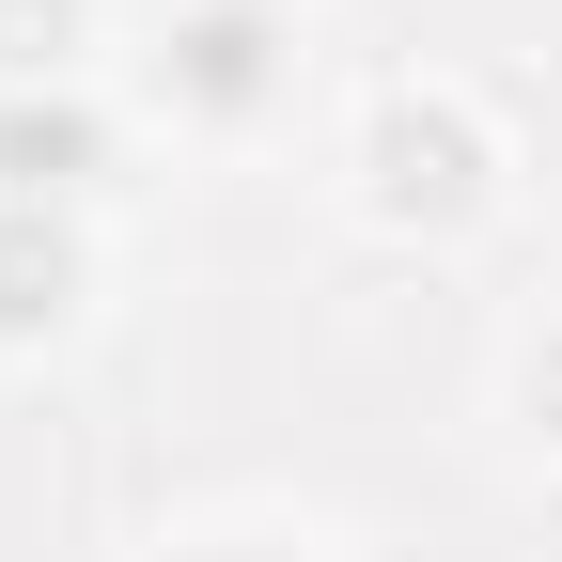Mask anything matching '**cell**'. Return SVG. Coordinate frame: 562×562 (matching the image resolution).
I'll list each match as a JSON object with an SVG mask.
<instances>
[{
  "label": "cell",
  "instance_id": "obj_1",
  "mask_svg": "<svg viewBox=\"0 0 562 562\" xmlns=\"http://www.w3.org/2000/svg\"><path fill=\"white\" fill-rule=\"evenodd\" d=\"M344 203H360L375 235L406 250H453L516 203V125L484 110V79H375L360 110H344Z\"/></svg>",
  "mask_w": 562,
  "mask_h": 562
},
{
  "label": "cell",
  "instance_id": "obj_7",
  "mask_svg": "<svg viewBox=\"0 0 562 562\" xmlns=\"http://www.w3.org/2000/svg\"><path fill=\"white\" fill-rule=\"evenodd\" d=\"M172 562H344L328 531H188Z\"/></svg>",
  "mask_w": 562,
  "mask_h": 562
},
{
  "label": "cell",
  "instance_id": "obj_4",
  "mask_svg": "<svg viewBox=\"0 0 562 562\" xmlns=\"http://www.w3.org/2000/svg\"><path fill=\"white\" fill-rule=\"evenodd\" d=\"M94 313V235H79V203H0V344H63Z\"/></svg>",
  "mask_w": 562,
  "mask_h": 562
},
{
  "label": "cell",
  "instance_id": "obj_5",
  "mask_svg": "<svg viewBox=\"0 0 562 562\" xmlns=\"http://www.w3.org/2000/svg\"><path fill=\"white\" fill-rule=\"evenodd\" d=\"M94 79V0H0V94Z\"/></svg>",
  "mask_w": 562,
  "mask_h": 562
},
{
  "label": "cell",
  "instance_id": "obj_6",
  "mask_svg": "<svg viewBox=\"0 0 562 562\" xmlns=\"http://www.w3.org/2000/svg\"><path fill=\"white\" fill-rule=\"evenodd\" d=\"M501 406H516V438H531V453L562 469V313H547V328L516 344V375H501Z\"/></svg>",
  "mask_w": 562,
  "mask_h": 562
},
{
  "label": "cell",
  "instance_id": "obj_2",
  "mask_svg": "<svg viewBox=\"0 0 562 562\" xmlns=\"http://www.w3.org/2000/svg\"><path fill=\"white\" fill-rule=\"evenodd\" d=\"M140 94H157V125H188V140L281 125V94H297V0H172Z\"/></svg>",
  "mask_w": 562,
  "mask_h": 562
},
{
  "label": "cell",
  "instance_id": "obj_3",
  "mask_svg": "<svg viewBox=\"0 0 562 562\" xmlns=\"http://www.w3.org/2000/svg\"><path fill=\"white\" fill-rule=\"evenodd\" d=\"M110 94L63 79V94H0V203H94L110 188Z\"/></svg>",
  "mask_w": 562,
  "mask_h": 562
}]
</instances>
